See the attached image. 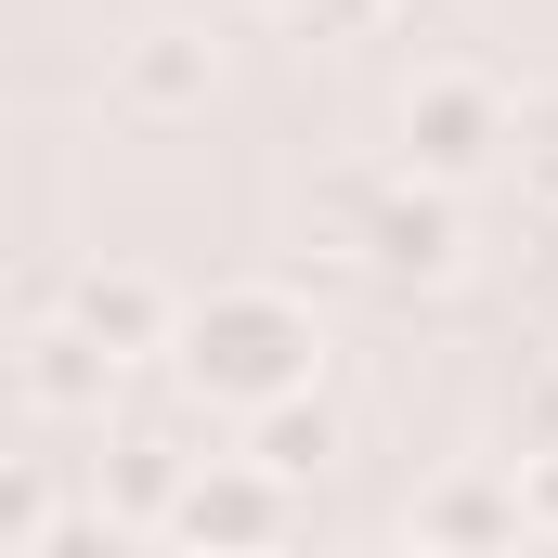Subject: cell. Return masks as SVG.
I'll return each instance as SVG.
<instances>
[{
	"mask_svg": "<svg viewBox=\"0 0 558 558\" xmlns=\"http://www.w3.org/2000/svg\"><path fill=\"white\" fill-rule=\"evenodd\" d=\"M312 312H299V286H221V299H195L182 312V390L195 403H221V416H274L312 390Z\"/></svg>",
	"mask_w": 558,
	"mask_h": 558,
	"instance_id": "obj_1",
	"label": "cell"
},
{
	"mask_svg": "<svg viewBox=\"0 0 558 558\" xmlns=\"http://www.w3.org/2000/svg\"><path fill=\"white\" fill-rule=\"evenodd\" d=\"M520 143V118L494 105V78H416L403 92V182H481L494 156Z\"/></svg>",
	"mask_w": 558,
	"mask_h": 558,
	"instance_id": "obj_2",
	"label": "cell"
},
{
	"mask_svg": "<svg viewBox=\"0 0 558 558\" xmlns=\"http://www.w3.org/2000/svg\"><path fill=\"white\" fill-rule=\"evenodd\" d=\"M286 507H299V494H286L274 468H247V454H208L169 533H182L195 558H286Z\"/></svg>",
	"mask_w": 558,
	"mask_h": 558,
	"instance_id": "obj_3",
	"label": "cell"
},
{
	"mask_svg": "<svg viewBox=\"0 0 558 558\" xmlns=\"http://www.w3.org/2000/svg\"><path fill=\"white\" fill-rule=\"evenodd\" d=\"M533 533V507H520V481H494V468H441L416 494V546L428 558H507Z\"/></svg>",
	"mask_w": 558,
	"mask_h": 558,
	"instance_id": "obj_4",
	"label": "cell"
},
{
	"mask_svg": "<svg viewBox=\"0 0 558 558\" xmlns=\"http://www.w3.org/2000/svg\"><path fill=\"white\" fill-rule=\"evenodd\" d=\"M65 325H78L92 351H118V364L182 351V312H169V286H156V274H78V286H65Z\"/></svg>",
	"mask_w": 558,
	"mask_h": 558,
	"instance_id": "obj_5",
	"label": "cell"
},
{
	"mask_svg": "<svg viewBox=\"0 0 558 558\" xmlns=\"http://www.w3.org/2000/svg\"><path fill=\"white\" fill-rule=\"evenodd\" d=\"M364 260L441 286V274H454V195H441V182H390V195H364Z\"/></svg>",
	"mask_w": 558,
	"mask_h": 558,
	"instance_id": "obj_6",
	"label": "cell"
},
{
	"mask_svg": "<svg viewBox=\"0 0 558 558\" xmlns=\"http://www.w3.org/2000/svg\"><path fill=\"white\" fill-rule=\"evenodd\" d=\"M208 78H221V52H208L195 26H143L131 52H118V105H131V118H195Z\"/></svg>",
	"mask_w": 558,
	"mask_h": 558,
	"instance_id": "obj_7",
	"label": "cell"
},
{
	"mask_svg": "<svg viewBox=\"0 0 558 558\" xmlns=\"http://www.w3.org/2000/svg\"><path fill=\"white\" fill-rule=\"evenodd\" d=\"M105 390H118V351H92L78 325H39L26 338V403L39 416H105Z\"/></svg>",
	"mask_w": 558,
	"mask_h": 558,
	"instance_id": "obj_8",
	"label": "cell"
},
{
	"mask_svg": "<svg viewBox=\"0 0 558 558\" xmlns=\"http://www.w3.org/2000/svg\"><path fill=\"white\" fill-rule=\"evenodd\" d=\"M325 454H338V416H325V403H274V416L247 428V468H274L286 494L325 481Z\"/></svg>",
	"mask_w": 558,
	"mask_h": 558,
	"instance_id": "obj_9",
	"label": "cell"
},
{
	"mask_svg": "<svg viewBox=\"0 0 558 558\" xmlns=\"http://www.w3.org/2000/svg\"><path fill=\"white\" fill-rule=\"evenodd\" d=\"M182 494H195V468H182L156 428H131V441H118V494H105V507H118V520H182Z\"/></svg>",
	"mask_w": 558,
	"mask_h": 558,
	"instance_id": "obj_10",
	"label": "cell"
},
{
	"mask_svg": "<svg viewBox=\"0 0 558 558\" xmlns=\"http://www.w3.org/2000/svg\"><path fill=\"white\" fill-rule=\"evenodd\" d=\"M39 546H52V481L13 468V494H0V558H39Z\"/></svg>",
	"mask_w": 558,
	"mask_h": 558,
	"instance_id": "obj_11",
	"label": "cell"
},
{
	"mask_svg": "<svg viewBox=\"0 0 558 558\" xmlns=\"http://www.w3.org/2000/svg\"><path fill=\"white\" fill-rule=\"evenodd\" d=\"M39 558H143V546H131L118 507H78V520H52V546H39Z\"/></svg>",
	"mask_w": 558,
	"mask_h": 558,
	"instance_id": "obj_12",
	"label": "cell"
},
{
	"mask_svg": "<svg viewBox=\"0 0 558 558\" xmlns=\"http://www.w3.org/2000/svg\"><path fill=\"white\" fill-rule=\"evenodd\" d=\"M520 169L558 195V92H533V105H520Z\"/></svg>",
	"mask_w": 558,
	"mask_h": 558,
	"instance_id": "obj_13",
	"label": "cell"
},
{
	"mask_svg": "<svg viewBox=\"0 0 558 558\" xmlns=\"http://www.w3.org/2000/svg\"><path fill=\"white\" fill-rule=\"evenodd\" d=\"M520 507H533V533L558 546V441H546V454H520Z\"/></svg>",
	"mask_w": 558,
	"mask_h": 558,
	"instance_id": "obj_14",
	"label": "cell"
},
{
	"mask_svg": "<svg viewBox=\"0 0 558 558\" xmlns=\"http://www.w3.org/2000/svg\"><path fill=\"white\" fill-rule=\"evenodd\" d=\"M260 13H325V0H260Z\"/></svg>",
	"mask_w": 558,
	"mask_h": 558,
	"instance_id": "obj_15",
	"label": "cell"
},
{
	"mask_svg": "<svg viewBox=\"0 0 558 558\" xmlns=\"http://www.w3.org/2000/svg\"><path fill=\"white\" fill-rule=\"evenodd\" d=\"M377 558H428V546H377Z\"/></svg>",
	"mask_w": 558,
	"mask_h": 558,
	"instance_id": "obj_16",
	"label": "cell"
}]
</instances>
